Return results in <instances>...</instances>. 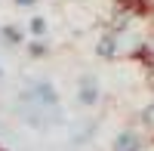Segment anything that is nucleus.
Masks as SVG:
<instances>
[{
  "label": "nucleus",
  "instance_id": "nucleus-1",
  "mask_svg": "<svg viewBox=\"0 0 154 151\" xmlns=\"http://www.w3.org/2000/svg\"><path fill=\"white\" fill-rule=\"evenodd\" d=\"M25 99H28L34 108H40V111H59L62 108V96L53 86V80H46V77H34L25 86Z\"/></svg>",
  "mask_w": 154,
  "mask_h": 151
},
{
  "label": "nucleus",
  "instance_id": "nucleus-2",
  "mask_svg": "<svg viewBox=\"0 0 154 151\" xmlns=\"http://www.w3.org/2000/svg\"><path fill=\"white\" fill-rule=\"evenodd\" d=\"M74 99L80 108H96L102 102V83L96 74H83L80 80H77V90H74Z\"/></svg>",
  "mask_w": 154,
  "mask_h": 151
},
{
  "label": "nucleus",
  "instance_id": "nucleus-3",
  "mask_svg": "<svg viewBox=\"0 0 154 151\" xmlns=\"http://www.w3.org/2000/svg\"><path fill=\"white\" fill-rule=\"evenodd\" d=\"M111 151H145V133L142 127H123L114 133Z\"/></svg>",
  "mask_w": 154,
  "mask_h": 151
},
{
  "label": "nucleus",
  "instance_id": "nucleus-4",
  "mask_svg": "<svg viewBox=\"0 0 154 151\" xmlns=\"http://www.w3.org/2000/svg\"><path fill=\"white\" fill-rule=\"evenodd\" d=\"M96 56H99L102 62H114V59L120 56V34L114 31V28H108V31L99 34V40H96Z\"/></svg>",
  "mask_w": 154,
  "mask_h": 151
},
{
  "label": "nucleus",
  "instance_id": "nucleus-5",
  "mask_svg": "<svg viewBox=\"0 0 154 151\" xmlns=\"http://www.w3.org/2000/svg\"><path fill=\"white\" fill-rule=\"evenodd\" d=\"M49 53H53V46H49L46 37H28V40H25V56H28V59L40 62V59H46Z\"/></svg>",
  "mask_w": 154,
  "mask_h": 151
},
{
  "label": "nucleus",
  "instance_id": "nucleus-6",
  "mask_svg": "<svg viewBox=\"0 0 154 151\" xmlns=\"http://www.w3.org/2000/svg\"><path fill=\"white\" fill-rule=\"evenodd\" d=\"M0 40H3L6 46H25L28 31L19 28V25H3V28H0Z\"/></svg>",
  "mask_w": 154,
  "mask_h": 151
},
{
  "label": "nucleus",
  "instance_id": "nucleus-7",
  "mask_svg": "<svg viewBox=\"0 0 154 151\" xmlns=\"http://www.w3.org/2000/svg\"><path fill=\"white\" fill-rule=\"evenodd\" d=\"M25 31H28V37H46L49 34V19L40 16V12H34L28 19V25H25Z\"/></svg>",
  "mask_w": 154,
  "mask_h": 151
},
{
  "label": "nucleus",
  "instance_id": "nucleus-8",
  "mask_svg": "<svg viewBox=\"0 0 154 151\" xmlns=\"http://www.w3.org/2000/svg\"><path fill=\"white\" fill-rule=\"evenodd\" d=\"M40 0H12V6H19V9H34Z\"/></svg>",
  "mask_w": 154,
  "mask_h": 151
},
{
  "label": "nucleus",
  "instance_id": "nucleus-9",
  "mask_svg": "<svg viewBox=\"0 0 154 151\" xmlns=\"http://www.w3.org/2000/svg\"><path fill=\"white\" fill-rule=\"evenodd\" d=\"M0 77H3V71H0Z\"/></svg>",
  "mask_w": 154,
  "mask_h": 151
},
{
  "label": "nucleus",
  "instance_id": "nucleus-10",
  "mask_svg": "<svg viewBox=\"0 0 154 151\" xmlns=\"http://www.w3.org/2000/svg\"><path fill=\"white\" fill-rule=\"evenodd\" d=\"M0 151H6V148H0Z\"/></svg>",
  "mask_w": 154,
  "mask_h": 151
}]
</instances>
